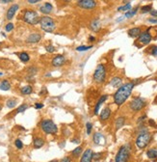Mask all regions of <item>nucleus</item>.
<instances>
[{
	"mask_svg": "<svg viewBox=\"0 0 157 162\" xmlns=\"http://www.w3.org/2000/svg\"><path fill=\"white\" fill-rule=\"evenodd\" d=\"M100 26H101L100 20H99L98 18H95V19L92 20L91 25H90V28H91V30L94 31V32H98V31L100 30Z\"/></svg>",
	"mask_w": 157,
	"mask_h": 162,
	"instance_id": "dca6fc26",
	"label": "nucleus"
},
{
	"mask_svg": "<svg viewBox=\"0 0 157 162\" xmlns=\"http://www.w3.org/2000/svg\"><path fill=\"white\" fill-rule=\"evenodd\" d=\"M148 22L150 23H154V24H157V18H148Z\"/></svg>",
	"mask_w": 157,
	"mask_h": 162,
	"instance_id": "c03bdc74",
	"label": "nucleus"
},
{
	"mask_svg": "<svg viewBox=\"0 0 157 162\" xmlns=\"http://www.w3.org/2000/svg\"><path fill=\"white\" fill-rule=\"evenodd\" d=\"M60 162H72V158L69 157V156H66L64 158H62L60 160Z\"/></svg>",
	"mask_w": 157,
	"mask_h": 162,
	"instance_id": "a19ab883",
	"label": "nucleus"
},
{
	"mask_svg": "<svg viewBox=\"0 0 157 162\" xmlns=\"http://www.w3.org/2000/svg\"><path fill=\"white\" fill-rule=\"evenodd\" d=\"M2 75H3V72H2V71H0V76H2Z\"/></svg>",
	"mask_w": 157,
	"mask_h": 162,
	"instance_id": "864d4df0",
	"label": "nucleus"
},
{
	"mask_svg": "<svg viewBox=\"0 0 157 162\" xmlns=\"http://www.w3.org/2000/svg\"><path fill=\"white\" fill-rule=\"evenodd\" d=\"M42 107H44V104L41 103V102H37V103H35V108H36V109H41Z\"/></svg>",
	"mask_w": 157,
	"mask_h": 162,
	"instance_id": "37998d69",
	"label": "nucleus"
},
{
	"mask_svg": "<svg viewBox=\"0 0 157 162\" xmlns=\"http://www.w3.org/2000/svg\"><path fill=\"white\" fill-rule=\"evenodd\" d=\"M151 8H152V6L151 5H146V6H143L142 8H141V12L143 14H146V13H149L150 11H151Z\"/></svg>",
	"mask_w": 157,
	"mask_h": 162,
	"instance_id": "473e14b6",
	"label": "nucleus"
},
{
	"mask_svg": "<svg viewBox=\"0 0 157 162\" xmlns=\"http://www.w3.org/2000/svg\"><path fill=\"white\" fill-rule=\"evenodd\" d=\"M40 24H41V28L45 32L47 33H52L56 28L55 22L53 18L48 16H44L42 17H41L40 19Z\"/></svg>",
	"mask_w": 157,
	"mask_h": 162,
	"instance_id": "7ed1b4c3",
	"label": "nucleus"
},
{
	"mask_svg": "<svg viewBox=\"0 0 157 162\" xmlns=\"http://www.w3.org/2000/svg\"><path fill=\"white\" fill-rule=\"evenodd\" d=\"M107 98H108V96H106V95H104V96H101L100 97V98L98 99V101H97V103L96 104V107H95V115H97L98 114V111H99V108H100V106H101V104H102L103 102L107 99Z\"/></svg>",
	"mask_w": 157,
	"mask_h": 162,
	"instance_id": "a211bd4d",
	"label": "nucleus"
},
{
	"mask_svg": "<svg viewBox=\"0 0 157 162\" xmlns=\"http://www.w3.org/2000/svg\"><path fill=\"white\" fill-rule=\"evenodd\" d=\"M81 152H82V147H77V148H75L72 152V154L73 155L74 157H77Z\"/></svg>",
	"mask_w": 157,
	"mask_h": 162,
	"instance_id": "7c9ffc66",
	"label": "nucleus"
},
{
	"mask_svg": "<svg viewBox=\"0 0 157 162\" xmlns=\"http://www.w3.org/2000/svg\"><path fill=\"white\" fill-rule=\"evenodd\" d=\"M65 62H66V59L63 55H57V56H55V57L53 58L52 65H53L54 67H61V66H63V65L65 64Z\"/></svg>",
	"mask_w": 157,
	"mask_h": 162,
	"instance_id": "4468645a",
	"label": "nucleus"
},
{
	"mask_svg": "<svg viewBox=\"0 0 157 162\" xmlns=\"http://www.w3.org/2000/svg\"><path fill=\"white\" fill-rule=\"evenodd\" d=\"M28 108V105L25 104V103H23V104H21L19 107H17V113H22V112H24L26 109Z\"/></svg>",
	"mask_w": 157,
	"mask_h": 162,
	"instance_id": "72a5a7b5",
	"label": "nucleus"
},
{
	"mask_svg": "<svg viewBox=\"0 0 157 162\" xmlns=\"http://www.w3.org/2000/svg\"><path fill=\"white\" fill-rule=\"evenodd\" d=\"M28 72L30 74H32V75H34V74H36V72H37V69H36V68H30V69L28 70Z\"/></svg>",
	"mask_w": 157,
	"mask_h": 162,
	"instance_id": "ea45409f",
	"label": "nucleus"
},
{
	"mask_svg": "<svg viewBox=\"0 0 157 162\" xmlns=\"http://www.w3.org/2000/svg\"><path fill=\"white\" fill-rule=\"evenodd\" d=\"M92 48V45H80V46L76 47V50L77 51H87Z\"/></svg>",
	"mask_w": 157,
	"mask_h": 162,
	"instance_id": "2f4dec72",
	"label": "nucleus"
},
{
	"mask_svg": "<svg viewBox=\"0 0 157 162\" xmlns=\"http://www.w3.org/2000/svg\"><path fill=\"white\" fill-rule=\"evenodd\" d=\"M45 50L47 51V52H49V53H53L55 51V48L53 45L49 44V45H46V46H45Z\"/></svg>",
	"mask_w": 157,
	"mask_h": 162,
	"instance_id": "4c0bfd02",
	"label": "nucleus"
},
{
	"mask_svg": "<svg viewBox=\"0 0 157 162\" xmlns=\"http://www.w3.org/2000/svg\"><path fill=\"white\" fill-rule=\"evenodd\" d=\"M39 2V0H28V3L30 4H36Z\"/></svg>",
	"mask_w": 157,
	"mask_h": 162,
	"instance_id": "de8ad7c7",
	"label": "nucleus"
},
{
	"mask_svg": "<svg viewBox=\"0 0 157 162\" xmlns=\"http://www.w3.org/2000/svg\"><path fill=\"white\" fill-rule=\"evenodd\" d=\"M32 91H33V88H32V86H30V85L24 86V87H22L20 89V92L22 95H30L31 93H32Z\"/></svg>",
	"mask_w": 157,
	"mask_h": 162,
	"instance_id": "a878e982",
	"label": "nucleus"
},
{
	"mask_svg": "<svg viewBox=\"0 0 157 162\" xmlns=\"http://www.w3.org/2000/svg\"><path fill=\"white\" fill-rule=\"evenodd\" d=\"M72 142V143H75V144H78V143H79V141L77 140V139H73Z\"/></svg>",
	"mask_w": 157,
	"mask_h": 162,
	"instance_id": "09e8293b",
	"label": "nucleus"
},
{
	"mask_svg": "<svg viewBox=\"0 0 157 162\" xmlns=\"http://www.w3.org/2000/svg\"><path fill=\"white\" fill-rule=\"evenodd\" d=\"M151 54L153 56H157V46H152V48H151Z\"/></svg>",
	"mask_w": 157,
	"mask_h": 162,
	"instance_id": "79ce46f5",
	"label": "nucleus"
},
{
	"mask_svg": "<svg viewBox=\"0 0 157 162\" xmlns=\"http://www.w3.org/2000/svg\"><path fill=\"white\" fill-rule=\"evenodd\" d=\"M141 33H142V32H141V29L139 27H134V28H131V29L128 30V35H129L131 38L139 37Z\"/></svg>",
	"mask_w": 157,
	"mask_h": 162,
	"instance_id": "6ab92c4d",
	"label": "nucleus"
},
{
	"mask_svg": "<svg viewBox=\"0 0 157 162\" xmlns=\"http://www.w3.org/2000/svg\"><path fill=\"white\" fill-rule=\"evenodd\" d=\"M135 86L133 82H129V83H126V84L120 86L118 91L115 93L114 95V101L117 105L120 106L122 104H123L126 99L129 98V96L131 95L132 91H133V88Z\"/></svg>",
	"mask_w": 157,
	"mask_h": 162,
	"instance_id": "f257e3e1",
	"label": "nucleus"
},
{
	"mask_svg": "<svg viewBox=\"0 0 157 162\" xmlns=\"http://www.w3.org/2000/svg\"><path fill=\"white\" fill-rule=\"evenodd\" d=\"M18 57H19V59H20L22 62H24V63H26V62H28V61L30 60V56H29V54L26 53V52H21V53L18 54Z\"/></svg>",
	"mask_w": 157,
	"mask_h": 162,
	"instance_id": "bb28decb",
	"label": "nucleus"
},
{
	"mask_svg": "<svg viewBox=\"0 0 157 162\" xmlns=\"http://www.w3.org/2000/svg\"><path fill=\"white\" fill-rule=\"evenodd\" d=\"M52 9H53V6H52L50 3L46 2V3H45L42 6L40 7V12L42 14H45V15H48V14L51 13Z\"/></svg>",
	"mask_w": 157,
	"mask_h": 162,
	"instance_id": "f3484780",
	"label": "nucleus"
},
{
	"mask_svg": "<svg viewBox=\"0 0 157 162\" xmlns=\"http://www.w3.org/2000/svg\"><path fill=\"white\" fill-rule=\"evenodd\" d=\"M40 126H41V130L46 134H55L58 131L57 125L54 124V122L49 120V119L42 120L40 124Z\"/></svg>",
	"mask_w": 157,
	"mask_h": 162,
	"instance_id": "20e7f679",
	"label": "nucleus"
},
{
	"mask_svg": "<svg viewBox=\"0 0 157 162\" xmlns=\"http://www.w3.org/2000/svg\"><path fill=\"white\" fill-rule=\"evenodd\" d=\"M15 145H16V147H17L18 150H21V148H23V143H22V141H21L20 139H17V140L15 141Z\"/></svg>",
	"mask_w": 157,
	"mask_h": 162,
	"instance_id": "f704fd0d",
	"label": "nucleus"
},
{
	"mask_svg": "<svg viewBox=\"0 0 157 162\" xmlns=\"http://www.w3.org/2000/svg\"><path fill=\"white\" fill-rule=\"evenodd\" d=\"M101 153L100 152H97V153H92V159L94 160H96V161H97V160H99V159L101 158Z\"/></svg>",
	"mask_w": 157,
	"mask_h": 162,
	"instance_id": "58836bf2",
	"label": "nucleus"
},
{
	"mask_svg": "<svg viewBox=\"0 0 157 162\" xmlns=\"http://www.w3.org/2000/svg\"><path fill=\"white\" fill-rule=\"evenodd\" d=\"M145 106H146V100L144 98H140V97L135 98L133 100L130 102V108L133 111H140Z\"/></svg>",
	"mask_w": 157,
	"mask_h": 162,
	"instance_id": "6e6552de",
	"label": "nucleus"
},
{
	"mask_svg": "<svg viewBox=\"0 0 157 162\" xmlns=\"http://www.w3.org/2000/svg\"><path fill=\"white\" fill-rule=\"evenodd\" d=\"M45 145V140L41 137H36L33 140V146L35 148H41L42 146Z\"/></svg>",
	"mask_w": 157,
	"mask_h": 162,
	"instance_id": "aec40b11",
	"label": "nucleus"
},
{
	"mask_svg": "<svg viewBox=\"0 0 157 162\" xmlns=\"http://www.w3.org/2000/svg\"><path fill=\"white\" fill-rule=\"evenodd\" d=\"M147 157L150 159H155L157 158V150L156 148H150L147 152Z\"/></svg>",
	"mask_w": 157,
	"mask_h": 162,
	"instance_id": "b1692460",
	"label": "nucleus"
},
{
	"mask_svg": "<svg viewBox=\"0 0 157 162\" xmlns=\"http://www.w3.org/2000/svg\"><path fill=\"white\" fill-rule=\"evenodd\" d=\"M6 104H7V107L9 108H14L16 105H17V99H13V98H10V99H8L7 102H6Z\"/></svg>",
	"mask_w": 157,
	"mask_h": 162,
	"instance_id": "c756f323",
	"label": "nucleus"
},
{
	"mask_svg": "<svg viewBox=\"0 0 157 162\" xmlns=\"http://www.w3.org/2000/svg\"><path fill=\"white\" fill-rule=\"evenodd\" d=\"M125 123V118L124 117H119L116 120V128L117 129H120V127H123V125Z\"/></svg>",
	"mask_w": 157,
	"mask_h": 162,
	"instance_id": "393cba45",
	"label": "nucleus"
},
{
	"mask_svg": "<svg viewBox=\"0 0 157 162\" xmlns=\"http://www.w3.org/2000/svg\"><path fill=\"white\" fill-rule=\"evenodd\" d=\"M139 40H140V43H142L143 44H149L150 40H151V35L148 33V30L145 31V32L140 34V36H139Z\"/></svg>",
	"mask_w": 157,
	"mask_h": 162,
	"instance_id": "9b49d317",
	"label": "nucleus"
},
{
	"mask_svg": "<svg viewBox=\"0 0 157 162\" xmlns=\"http://www.w3.org/2000/svg\"><path fill=\"white\" fill-rule=\"evenodd\" d=\"M122 82H123L122 78L116 76V77H113L112 79H111L110 84H111V86H113L114 88H120V85H122Z\"/></svg>",
	"mask_w": 157,
	"mask_h": 162,
	"instance_id": "412c9836",
	"label": "nucleus"
},
{
	"mask_svg": "<svg viewBox=\"0 0 157 162\" xmlns=\"http://www.w3.org/2000/svg\"><path fill=\"white\" fill-rule=\"evenodd\" d=\"M11 2H12V0H0V3H4V4L11 3Z\"/></svg>",
	"mask_w": 157,
	"mask_h": 162,
	"instance_id": "49530a36",
	"label": "nucleus"
},
{
	"mask_svg": "<svg viewBox=\"0 0 157 162\" xmlns=\"http://www.w3.org/2000/svg\"><path fill=\"white\" fill-rule=\"evenodd\" d=\"M138 7L137 8H135V9H133V10H130L128 11V12H126L125 13V15H124V17H127V18H130V17H132L133 16H135L137 14V11H138Z\"/></svg>",
	"mask_w": 157,
	"mask_h": 162,
	"instance_id": "cd10ccee",
	"label": "nucleus"
},
{
	"mask_svg": "<svg viewBox=\"0 0 157 162\" xmlns=\"http://www.w3.org/2000/svg\"><path fill=\"white\" fill-rule=\"evenodd\" d=\"M130 152H131V147H130L129 144H126V145L120 147L116 155L115 162H127L129 159Z\"/></svg>",
	"mask_w": 157,
	"mask_h": 162,
	"instance_id": "f03ea898",
	"label": "nucleus"
},
{
	"mask_svg": "<svg viewBox=\"0 0 157 162\" xmlns=\"http://www.w3.org/2000/svg\"><path fill=\"white\" fill-rule=\"evenodd\" d=\"M150 140H151V134L147 132V130L141 132L136 139V146L139 148H145L149 144Z\"/></svg>",
	"mask_w": 157,
	"mask_h": 162,
	"instance_id": "423d86ee",
	"label": "nucleus"
},
{
	"mask_svg": "<svg viewBox=\"0 0 157 162\" xmlns=\"http://www.w3.org/2000/svg\"><path fill=\"white\" fill-rule=\"evenodd\" d=\"M110 115H111V110H110V108H108V107L104 108V109L102 110V112L100 113V120H102V121L108 120L110 117Z\"/></svg>",
	"mask_w": 157,
	"mask_h": 162,
	"instance_id": "4be33fe9",
	"label": "nucleus"
},
{
	"mask_svg": "<svg viewBox=\"0 0 157 162\" xmlns=\"http://www.w3.org/2000/svg\"><path fill=\"white\" fill-rule=\"evenodd\" d=\"M1 44H2V43H0V45H1Z\"/></svg>",
	"mask_w": 157,
	"mask_h": 162,
	"instance_id": "6e6d98bb",
	"label": "nucleus"
},
{
	"mask_svg": "<svg viewBox=\"0 0 157 162\" xmlns=\"http://www.w3.org/2000/svg\"><path fill=\"white\" fill-rule=\"evenodd\" d=\"M18 9H19L18 4H13V5H12V6H11L7 11V14H6V17H7V19L8 20L13 19V17H15V15H16V13L17 12Z\"/></svg>",
	"mask_w": 157,
	"mask_h": 162,
	"instance_id": "9d476101",
	"label": "nucleus"
},
{
	"mask_svg": "<svg viewBox=\"0 0 157 162\" xmlns=\"http://www.w3.org/2000/svg\"><path fill=\"white\" fill-rule=\"evenodd\" d=\"M41 17H39V15L36 11L34 10H26L23 15V20L28 24L31 25H36L40 23Z\"/></svg>",
	"mask_w": 157,
	"mask_h": 162,
	"instance_id": "39448f33",
	"label": "nucleus"
},
{
	"mask_svg": "<svg viewBox=\"0 0 157 162\" xmlns=\"http://www.w3.org/2000/svg\"><path fill=\"white\" fill-rule=\"evenodd\" d=\"M90 40H91V42H94V40H95V38H94V37H90Z\"/></svg>",
	"mask_w": 157,
	"mask_h": 162,
	"instance_id": "3c124183",
	"label": "nucleus"
},
{
	"mask_svg": "<svg viewBox=\"0 0 157 162\" xmlns=\"http://www.w3.org/2000/svg\"><path fill=\"white\" fill-rule=\"evenodd\" d=\"M130 10H131V4H130V2L125 4L124 6H120L118 8V11H119V12H122V11H123V12H128V11H130Z\"/></svg>",
	"mask_w": 157,
	"mask_h": 162,
	"instance_id": "c85d7f7f",
	"label": "nucleus"
},
{
	"mask_svg": "<svg viewBox=\"0 0 157 162\" xmlns=\"http://www.w3.org/2000/svg\"><path fill=\"white\" fill-rule=\"evenodd\" d=\"M0 110H1V105H0Z\"/></svg>",
	"mask_w": 157,
	"mask_h": 162,
	"instance_id": "5fc2aeb1",
	"label": "nucleus"
},
{
	"mask_svg": "<svg viewBox=\"0 0 157 162\" xmlns=\"http://www.w3.org/2000/svg\"><path fill=\"white\" fill-rule=\"evenodd\" d=\"M92 151L91 148L86 150L82 154V157L80 159V162H92Z\"/></svg>",
	"mask_w": 157,
	"mask_h": 162,
	"instance_id": "ddd939ff",
	"label": "nucleus"
},
{
	"mask_svg": "<svg viewBox=\"0 0 157 162\" xmlns=\"http://www.w3.org/2000/svg\"><path fill=\"white\" fill-rule=\"evenodd\" d=\"M41 34L32 33L26 39V43H28V44H37V43H39L41 40Z\"/></svg>",
	"mask_w": 157,
	"mask_h": 162,
	"instance_id": "f8f14e48",
	"label": "nucleus"
},
{
	"mask_svg": "<svg viewBox=\"0 0 157 162\" xmlns=\"http://www.w3.org/2000/svg\"><path fill=\"white\" fill-rule=\"evenodd\" d=\"M92 140L96 145H104V143H105V138L100 132H96L92 137Z\"/></svg>",
	"mask_w": 157,
	"mask_h": 162,
	"instance_id": "2eb2a0df",
	"label": "nucleus"
},
{
	"mask_svg": "<svg viewBox=\"0 0 157 162\" xmlns=\"http://www.w3.org/2000/svg\"><path fill=\"white\" fill-rule=\"evenodd\" d=\"M123 18H124V17H119V18H118V20H117V21H118V22H120V21H122V20H123Z\"/></svg>",
	"mask_w": 157,
	"mask_h": 162,
	"instance_id": "8fccbe9b",
	"label": "nucleus"
},
{
	"mask_svg": "<svg viewBox=\"0 0 157 162\" xmlns=\"http://www.w3.org/2000/svg\"><path fill=\"white\" fill-rule=\"evenodd\" d=\"M11 89V84L8 80H3L0 82V90L2 91H9Z\"/></svg>",
	"mask_w": 157,
	"mask_h": 162,
	"instance_id": "5701e85b",
	"label": "nucleus"
},
{
	"mask_svg": "<svg viewBox=\"0 0 157 162\" xmlns=\"http://www.w3.org/2000/svg\"><path fill=\"white\" fill-rule=\"evenodd\" d=\"M50 162H59V160H57V159H54V160H52V161Z\"/></svg>",
	"mask_w": 157,
	"mask_h": 162,
	"instance_id": "603ef678",
	"label": "nucleus"
},
{
	"mask_svg": "<svg viewBox=\"0 0 157 162\" xmlns=\"http://www.w3.org/2000/svg\"><path fill=\"white\" fill-rule=\"evenodd\" d=\"M77 5L82 9L91 10V9H94L96 7V2L94 0H79L77 2Z\"/></svg>",
	"mask_w": 157,
	"mask_h": 162,
	"instance_id": "1a4fd4ad",
	"label": "nucleus"
},
{
	"mask_svg": "<svg viewBox=\"0 0 157 162\" xmlns=\"http://www.w3.org/2000/svg\"><path fill=\"white\" fill-rule=\"evenodd\" d=\"M106 78V69L102 64H99L96 67L94 73V80L96 83H103Z\"/></svg>",
	"mask_w": 157,
	"mask_h": 162,
	"instance_id": "0eeeda50",
	"label": "nucleus"
},
{
	"mask_svg": "<svg viewBox=\"0 0 157 162\" xmlns=\"http://www.w3.org/2000/svg\"><path fill=\"white\" fill-rule=\"evenodd\" d=\"M150 13V15H151V16H152V17H157V10H151L149 12Z\"/></svg>",
	"mask_w": 157,
	"mask_h": 162,
	"instance_id": "a18cd8bd",
	"label": "nucleus"
},
{
	"mask_svg": "<svg viewBox=\"0 0 157 162\" xmlns=\"http://www.w3.org/2000/svg\"><path fill=\"white\" fill-rule=\"evenodd\" d=\"M13 29H14V24L12 23V22H9V23L5 26V30L7 31V32H11Z\"/></svg>",
	"mask_w": 157,
	"mask_h": 162,
	"instance_id": "e433bc0d",
	"label": "nucleus"
},
{
	"mask_svg": "<svg viewBox=\"0 0 157 162\" xmlns=\"http://www.w3.org/2000/svg\"><path fill=\"white\" fill-rule=\"evenodd\" d=\"M86 127H87V134L90 135L91 134V132H92V125L91 124V123H87V124H86Z\"/></svg>",
	"mask_w": 157,
	"mask_h": 162,
	"instance_id": "c9c22d12",
	"label": "nucleus"
}]
</instances>
